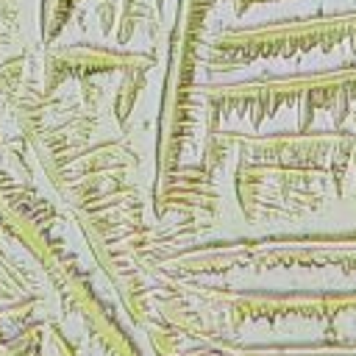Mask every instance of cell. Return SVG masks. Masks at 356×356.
I'll list each match as a JSON object with an SVG mask.
<instances>
[{
    "label": "cell",
    "mask_w": 356,
    "mask_h": 356,
    "mask_svg": "<svg viewBox=\"0 0 356 356\" xmlns=\"http://www.w3.org/2000/svg\"><path fill=\"white\" fill-rule=\"evenodd\" d=\"M248 3H256V0H248ZM259 3H261V0H259Z\"/></svg>",
    "instance_id": "1"
}]
</instances>
